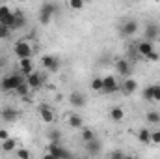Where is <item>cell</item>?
Listing matches in <instances>:
<instances>
[{
    "mask_svg": "<svg viewBox=\"0 0 160 159\" xmlns=\"http://www.w3.org/2000/svg\"><path fill=\"white\" fill-rule=\"evenodd\" d=\"M43 68H45L47 71H50V73H56V71L60 69V60H58V56H52V54L43 56Z\"/></svg>",
    "mask_w": 160,
    "mask_h": 159,
    "instance_id": "cell-7",
    "label": "cell"
},
{
    "mask_svg": "<svg viewBox=\"0 0 160 159\" xmlns=\"http://www.w3.org/2000/svg\"><path fill=\"white\" fill-rule=\"evenodd\" d=\"M143 99H145V101H153V92H151V86L143 88Z\"/></svg>",
    "mask_w": 160,
    "mask_h": 159,
    "instance_id": "cell-33",
    "label": "cell"
},
{
    "mask_svg": "<svg viewBox=\"0 0 160 159\" xmlns=\"http://www.w3.org/2000/svg\"><path fill=\"white\" fill-rule=\"evenodd\" d=\"M13 52L19 60H26L32 56V45L28 41H17L15 47H13Z\"/></svg>",
    "mask_w": 160,
    "mask_h": 159,
    "instance_id": "cell-4",
    "label": "cell"
},
{
    "mask_svg": "<svg viewBox=\"0 0 160 159\" xmlns=\"http://www.w3.org/2000/svg\"><path fill=\"white\" fill-rule=\"evenodd\" d=\"M9 36H11V28L0 25V40H9Z\"/></svg>",
    "mask_w": 160,
    "mask_h": 159,
    "instance_id": "cell-29",
    "label": "cell"
},
{
    "mask_svg": "<svg viewBox=\"0 0 160 159\" xmlns=\"http://www.w3.org/2000/svg\"><path fill=\"white\" fill-rule=\"evenodd\" d=\"M17 157L19 159H32V154L26 148H17Z\"/></svg>",
    "mask_w": 160,
    "mask_h": 159,
    "instance_id": "cell-30",
    "label": "cell"
},
{
    "mask_svg": "<svg viewBox=\"0 0 160 159\" xmlns=\"http://www.w3.org/2000/svg\"><path fill=\"white\" fill-rule=\"evenodd\" d=\"M116 69H118V73L123 75L125 79H128V75H130V64H128V60H118L116 62Z\"/></svg>",
    "mask_w": 160,
    "mask_h": 159,
    "instance_id": "cell-13",
    "label": "cell"
},
{
    "mask_svg": "<svg viewBox=\"0 0 160 159\" xmlns=\"http://www.w3.org/2000/svg\"><path fill=\"white\" fill-rule=\"evenodd\" d=\"M22 82H24V79H22L21 73H11V75H8V77L2 79V82H0V90H4V92H15Z\"/></svg>",
    "mask_w": 160,
    "mask_h": 159,
    "instance_id": "cell-1",
    "label": "cell"
},
{
    "mask_svg": "<svg viewBox=\"0 0 160 159\" xmlns=\"http://www.w3.org/2000/svg\"><path fill=\"white\" fill-rule=\"evenodd\" d=\"M15 92H17L19 96H22V97H24V96H28V92H30V86H28V82L24 80V82H22V84H21V86L15 90Z\"/></svg>",
    "mask_w": 160,
    "mask_h": 159,
    "instance_id": "cell-27",
    "label": "cell"
},
{
    "mask_svg": "<svg viewBox=\"0 0 160 159\" xmlns=\"http://www.w3.org/2000/svg\"><path fill=\"white\" fill-rule=\"evenodd\" d=\"M67 4H69V8H71V9H82V8L86 6V2H84V0H69Z\"/></svg>",
    "mask_w": 160,
    "mask_h": 159,
    "instance_id": "cell-28",
    "label": "cell"
},
{
    "mask_svg": "<svg viewBox=\"0 0 160 159\" xmlns=\"http://www.w3.org/2000/svg\"><path fill=\"white\" fill-rule=\"evenodd\" d=\"M19 62H21V75L30 77V75L34 73V64H32V60L26 58V60H19Z\"/></svg>",
    "mask_w": 160,
    "mask_h": 159,
    "instance_id": "cell-15",
    "label": "cell"
},
{
    "mask_svg": "<svg viewBox=\"0 0 160 159\" xmlns=\"http://www.w3.org/2000/svg\"><path fill=\"white\" fill-rule=\"evenodd\" d=\"M69 103L73 107H84L86 105V96L80 92V90H73L71 96H69Z\"/></svg>",
    "mask_w": 160,
    "mask_h": 159,
    "instance_id": "cell-8",
    "label": "cell"
},
{
    "mask_svg": "<svg viewBox=\"0 0 160 159\" xmlns=\"http://www.w3.org/2000/svg\"><path fill=\"white\" fill-rule=\"evenodd\" d=\"M0 25L8 26V28H15V9H11L9 6L2 4L0 6Z\"/></svg>",
    "mask_w": 160,
    "mask_h": 159,
    "instance_id": "cell-3",
    "label": "cell"
},
{
    "mask_svg": "<svg viewBox=\"0 0 160 159\" xmlns=\"http://www.w3.org/2000/svg\"><path fill=\"white\" fill-rule=\"evenodd\" d=\"M26 25V17L22 11H15V28H22Z\"/></svg>",
    "mask_w": 160,
    "mask_h": 159,
    "instance_id": "cell-24",
    "label": "cell"
},
{
    "mask_svg": "<svg viewBox=\"0 0 160 159\" xmlns=\"http://www.w3.org/2000/svg\"><path fill=\"white\" fill-rule=\"evenodd\" d=\"M0 68H2V60H0Z\"/></svg>",
    "mask_w": 160,
    "mask_h": 159,
    "instance_id": "cell-40",
    "label": "cell"
},
{
    "mask_svg": "<svg viewBox=\"0 0 160 159\" xmlns=\"http://www.w3.org/2000/svg\"><path fill=\"white\" fill-rule=\"evenodd\" d=\"M138 140L140 142H151V131L149 129H145V127H142L140 131H138Z\"/></svg>",
    "mask_w": 160,
    "mask_h": 159,
    "instance_id": "cell-23",
    "label": "cell"
},
{
    "mask_svg": "<svg viewBox=\"0 0 160 159\" xmlns=\"http://www.w3.org/2000/svg\"><path fill=\"white\" fill-rule=\"evenodd\" d=\"M48 139H50V142H56V140L60 139V131H58V129H52V131H48Z\"/></svg>",
    "mask_w": 160,
    "mask_h": 159,
    "instance_id": "cell-34",
    "label": "cell"
},
{
    "mask_svg": "<svg viewBox=\"0 0 160 159\" xmlns=\"http://www.w3.org/2000/svg\"><path fill=\"white\" fill-rule=\"evenodd\" d=\"M136 30H138V23H136L134 19L125 21V23H123V26H121V32H123L125 36H134V34H136Z\"/></svg>",
    "mask_w": 160,
    "mask_h": 159,
    "instance_id": "cell-10",
    "label": "cell"
},
{
    "mask_svg": "<svg viewBox=\"0 0 160 159\" xmlns=\"http://www.w3.org/2000/svg\"><path fill=\"white\" fill-rule=\"evenodd\" d=\"M17 118H19V111H17V109L6 107V109L2 111V120H6V122H15Z\"/></svg>",
    "mask_w": 160,
    "mask_h": 159,
    "instance_id": "cell-16",
    "label": "cell"
},
{
    "mask_svg": "<svg viewBox=\"0 0 160 159\" xmlns=\"http://www.w3.org/2000/svg\"><path fill=\"white\" fill-rule=\"evenodd\" d=\"M108 116H110L112 122H121V120H125V111L121 107H112L110 112H108Z\"/></svg>",
    "mask_w": 160,
    "mask_h": 159,
    "instance_id": "cell-17",
    "label": "cell"
},
{
    "mask_svg": "<svg viewBox=\"0 0 160 159\" xmlns=\"http://www.w3.org/2000/svg\"><path fill=\"white\" fill-rule=\"evenodd\" d=\"M86 146H88V152H89V154H93V156H97V154H101V150H102V142H101L99 139H95V140H91V142H88Z\"/></svg>",
    "mask_w": 160,
    "mask_h": 159,
    "instance_id": "cell-18",
    "label": "cell"
},
{
    "mask_svg": "<svg viewBox=\"0 0 160 159\" xmlns=\"http://www.w3.org/2000/svg\"><path fill=\"white\" fill-rule=\"evenodd\" d=\"M2 152H6V154L17 152V140L15 139H8L6 142H2Z\"/></svg>",
    "mask_w": 160,
    "mask_h": 159,
    "instance_id": "cell-21",
    "label": "cell"
},
{
    "mask_svg": "<svg viewBox=\"0 0 160 159\" xmlns=\"http://www.w3.org/2000/svg\"><path fill=\"white\" fill-rule=\"evenodd\" d=\"M147 60H151V62H158V60H160V54L157 52V51H153V52L147 56Z\"/></svg>",
    "mask_w": 160,
    "mask_h": 159,
    "instance_id": "cell-36",
    "label": "cell"
},
{
    "mask_svg": "<svg viewBox=\"0 0 160 159\" xmlns=\"http://www.w3.org/2000/svg\"><path fill=\"white\" fill-rule=\"evenodd\" d=\"M80 139L88 144V142H91V140H95L97 139V135L89 129V127H82V131H80Z\"/></svg>",
    "mask_w": 160,
    "mask_h": 159,
    "instance_id": "cell-19",
    "label": "cell"
},
{
    "mask_svg": "<svg viewBox=\"0 0 160 159\" xmlns=\"http://www.w3.org/2000/svg\"><path fill=\"white\" fill-rule=\"evenodd\" d=\"M153 51H155V45H153L151 41L145 40V41H142V43H138V52H140L143 58H147V56H149Z\"/></svg>",
    "mask_w": 160,
    "mask_h": 159,
    "instance_id": "cell-14",
    "label": "cell"
},
{
    "mask_svg": "<svg viewBox=\"0 0 160 159\" xmlns=\"http://www.w3.org/2000/svg\"><path fill=\"white\" fill-rule=\"evenodd\" d=\"M8 139H11L9 133H8V129H0V142H6Z\"/></svg>",
    "mask_w": 160,
    "mask_h": 159,
    "instance_id": "cell-35",
    "label": "cell"
},
{
    "mask_svg": "<svg viewBox=\"0 0 160 159\" xmlns=\"http://www.w3.org/2000/svg\"><path fill=\"white\" fill-rule=\"evenodd\" d=\"M91 90L102 92V79H101V77H95V79L91 80Z\"/></svg>",
    "mask_w": 160,
    "mask_h": 159,
    "instance_id": "cell-26",
    "label": "cell"
},
{
    "mask_svg": "<svg viewBox=\"0 0 160 159\" xmlns=\"http://www.w3.org/2000/svg\"><path fill=\"white\" fill-rule=\"evenodd\" d=\"M151 92H153V103L160 101V84H151Z\"/></svg>",
    "mask_w": 160,
    "mask_h": 159,
    "instance_id": "cell-31",
    "label": "cell"
},
{
    "mask_svg": "<svg viewBox=\"0 0 160 159\" xmlns=\"http://www.w3.org/2000/svg\"><path fill=\"white\" fill-rule=\"evenodd\" d=\"M39 116H41V120H43L45 123H52V122H54V112H52L50 107L45 105V103L39 107Z\"/></svg>",
    "mask_w": 160,
    "mask_h": 159,
    "instance_id": "cell-12",
    "label": "cell"
},
{
    "mask_svg": "<svg viewBox=\"0 0 160 159\" xmlns=\"http://www.w3.org/2000/svg\"><path fill=\"white\" fill-rule=\"evenodd\" d=\"M136 90H138V82H136L134 79L128 77V79L123 80V84H121V92H123L125 96H132Z\"/></svg>",
    "mask_w": 160,
    "mask_h": 159,
    "instance_id": "cell-9",
    "label": "cell"
},
{
    "mask_svg": "<svg viewBox=\"0 0 160 159\" xmlns=\"http://www.w3.org/2000/svg\"><path fill=\"white\" fill-rule=\"evenodd\" d=\"M26 82H28L30 90H38L41 84H43V75H41V73H38V71H34L30 77H26Z\"/></svg>",
    "mask_w": 160,
    "mask_h": 159,
    "instance_id": "cell-11",
    "label": "cell"
},
{
    "mask_svg": "<svg viewBox=\"0 0 160 159\" xmlns=\"http://www.w3.org/2000/svg\"><path fill=\"white\" fill-rule=\"evenodd\" d=\"M119 90V84L114 75H106L102 77V94H116Z\"/></svg>",
    "mask_w": 160,
    "mask_h": 159,
    "instance_id": "cell-6",
    "label": "cell"
},
{
    "mask_svg": "<svg viewBox=\"0 0 160 159\" xmlns=\"http://www.w3.org/2000/svg\"><path fill=\"white\" fill-rule=\"evenodd\" d=\"M41 159H56V157H54V156H50V154H45Z\"/></svg>",
    "mask_w": 160,
    "mask_h": 159,
    "instance_id": "cell-38",
    "label": "cell"
},
{
    "mask_svg": "<svg viewBox=\"0 0 160 159\" xmlns=\"http://www.w3.org/2000/svg\"><path fill=\"white\" fill-rule=\"evenodd\" d=\"M56 13H58V4H54V2H45V4H41V8H39V23L41 25H48Z\"/></svg>",
    "mask_w": 160,
    "mask_h": 159,
    "instance_id": "cell-2",
    "label": "cell"
},
{
    "mask_svg": "<svg viewBox=\"0 0 160 159\" xmlns=\"http://www.w3.org/2000/svg\"><path fill=\"white\" fill-rule=\"evenodd\" d=\"M47 154L54 156L56 159H71L69 152H67L65 148H62L58 142H48V146H47Z\"/></svg>",
    "mask_w": 160,
    "mask_h": 159,
    "instance_id": "cell-5",
    "label": "cell"
},
{
    "mask_svg": "<svg viewBox=\"0 0 160 159\" xmlns=\"http://www.w3.org/2000/svg\"><path fill=\"white\" fill-rule=\"evenodd\" d=\"M145 120H147L149 123H160V112H157V111H149L147 116H145Z\"/></svg>",
    "mask_w": 160,
    "mask_h": 159,
    "instance_id": "cell-25",
    "label": "cell"
},
{
    "mask_svg": "<svg viewBox=\"0 0 160 159\" xmlns=\"http://www.w3.org/2000/svg\"><path fill=\"white\" fill-rule=\"evenodd\" d=\"M123 159H136L134 156H123Z\"/></svg>",
    "mask_w": 160,
    "mask_h": 159,
    "instance_id": "cell-39",
    "label": "cell"
},
{
    "mask_svg": "<svg viewBox=\"0 0 160 159\" xmlns=\"http://www.w3.org/2000/svg\"><path fill=\"white\" fill-rule=\"evenodd\" d=\"M157 36H158V26L157 25H147V28H145V38H147V41L153 43V40Z\"/></svg>",
    "mask_w": 160,
    "mask_h": 159,
    "instance_id": "cell-20",
    "label": "cell"
},
{
    "mask_svg": "<svg viewBox=\"0 0 160 159\" xmlns=\"http://www.w3.org/2000/svg\"><path fill=\"white\" fill-rule=\"evenodd\" d=\"M69 125L75 127V129H82V127H84V120L80 118L78 114H71V116H69Z\"/></svg>",
    "mask_w": 160,
    "mask_h": 159,
    "instance_id": "cell-22",
    "label": "cell"
},
{
    "mask_svg": "<svg viewBox=\"0 0 160 159\" xmlns=\"http://www.w3.org/2000/svg\"><path fill=\"white\" fill-rule=\"evenodd\" d=\"M123 156H125V154H121V152H114L110 159H123Z\"/></svg>",
    "mask_w": 160,
    "mask_h": 159,
    "instance_id": "cell-37",
    "label": "cell"
},
{
    "mask_svg": "<svg viewBox=\"0 0 160 159\" xmlns=\"http://www.w3.org/2000/svg\"><path fill=\"white\" fill-rule=\"evenodd\" d=\"M151 142H155V144H160V129H155V131H151Z\"/></svg>",
    "mask_w": 160,
    "mask_h": 159,
    "instance_id": "cell-32",
    "label": "cell"
}]
</instances>
